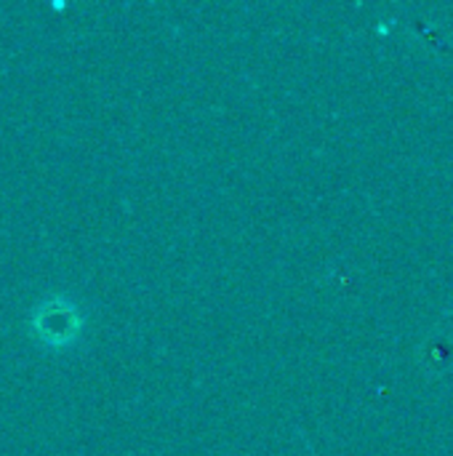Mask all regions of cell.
Listing matches in <instances>:
<instances>
[{
    "instance_id": "obj_1",
    "label": "cell",
    "mask_w": 453,
    "mask_h": 456,
    "mask_svg": "<svg viewBox=\"0 0 453 456\" xmlns=\"http://www.w3.org/2000/svg\"><path fill=\"white\" fill-rule=\"evenodd\" d=\"M32 331L43 345L61 347L69 345L80 331V315L67 299H45L32 315Z\"/></svg>"
}]
</instances>
